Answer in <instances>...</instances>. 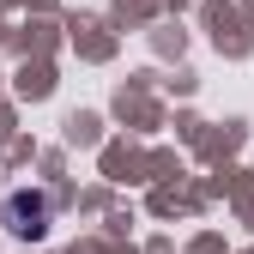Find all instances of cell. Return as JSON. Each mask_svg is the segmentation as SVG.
I'll return each mask as SVG.
<instances>
[{
	"label": "cell",
	"mask_w": 254,
	"mask_h": 254,
	"mask_svg": "<svg viewBox=\"0 0 254 254\" xmlns=\"http://www.w3.org/2000/svg\"><path fill=\"white\" fill-rule=\"evenodd\" d=\"M0 224H6L18 242H43L49 224H55V200L43 188H12L6 200H0Z\"/></svg>",
	"instance_id": "obj_1"
}]
</instances>
